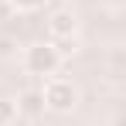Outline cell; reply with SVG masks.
Listing matches in <instances>:
<instances>
[{
	"label": "cell",
	"instance_id": "cell-1",
	"mask_svg": "<svg viewBox=\"0 0 126 126\" xmlns=\"http://www.w3.org/2000/svg\"><path fill=\"white\" fill-rule=\"evenodd\" d=\"M58 65H62V48L55 41H41V44H31L27 51H24V68H27V75H55L58 72Z\"/></svg>",
	"mask_w": 126,
	"mask_h": 126
},
{
	"label": "cell",
	"instance_id": "cell-2",
	"mask_svg": "<svg viewBox=\"0 0 126 126\" xmlns=\"http://www.w3.org/2000/svg\"><path fill=\"white\" fill-rule=\"evenodd\" d=\"M41 99H44V109H51V112H72L79 106V89L68 79H51L44 85Z\"/></svg>",
	"mask_w": 126,
	"mask_h": 126
},
{
	"label": "cell",
	"instance_id": "cell-3",
	"mask_svg": "<svg viewBox=\"0 0 126 126\" xmlns=\"http://www.w3.org/2000/svg\"><path fill=\"white\" fill-rule=\"evenodd\" d=\"M48 27H51V38L55 41H72L79 24H75V14L72 10H55L51 21H48Z\"/></svg>",
	"mask_w": 126,
	"mask_h": 126
},
{
	"label": "cell",
	"instance_id": "cell-4",
	"mask_svg": "<svg viewBox=\"0 0 126 126\" xmlns=\"http://www.w3.org/2000/svg\"><path fill=\"white\" fill-rule=\"evenodd\" d=\"M17 112H24V116H41V112H44L41 92H24L21 102H17Z\"/></svg>",
	"mask_w": 126,
	"mask_h": 126
},
{
	"label": "cell",
	"instance_id": "cell-5",
	"mask_svg": "<svg viewBox=\"0 0 126 126\" xmlns=\"http://www.w3.org/2000/svg\"><path fill=\"white\" fill-rule=\"evenodd\" d=\"M17 119V102L14 99H0V126H10Z\"/></svg>",
	"mask_w": 126,
	"mask_h": 126
},
{
	"label": "cell",
	"instance_id": "cell-6",
	"mask_svg": "<svg viewBox=\"0 0 126 126\" xmlns=\"http://www.w3.org/2000/svg\"><path fill=\"white\" fill-rule=\"evenodd\" d=\"M7 3H14V10H21V14H34V10H41L48 0H7Z\"/></svg>",
	"mask_w": 126,
	"mask_h": 126
},
{
	"label": "cell",
	"instance_id": "cell-7",
	"mask_svg": "<svg viewBox=\"0 0 126 126\" xmlns=\"http://www.w3.org/2000/svg\"><path fill=\"white\" fill-rule=\"evenodd\" d=\"M14 55V38H3L0 34V58H10Z\"/></svg>",
	"mask_w": 126,
	"mask_h": 126
},
{
	"label": "cell",
	"instance_id": "cell-8",
	"mask_svg": "<svg viewBox=\"0 0 126 126\" xmlns=\"http://www.w3.org/2000/svg\"><path fill=\"white\" fill-rule=\"evenodd\" d=\"M0 3H7V0H0Z\"/></svg>",
	"mask_w": 126,
	"mask_h": 126
}]
</instances>
